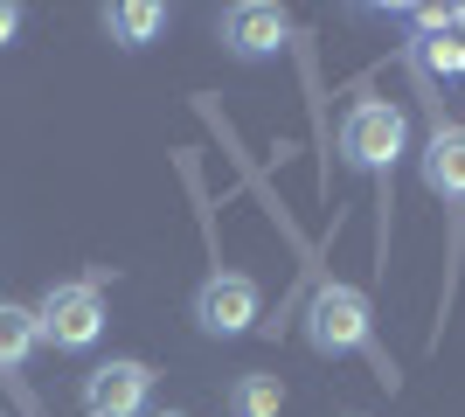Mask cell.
I'll list each match as a JSON object with an SVG mask.
<instances>
[{
    "label": "cell",
    "instance_id": "cell-5",
    "mask_svg": "<svg viewBox=\"0 0 465 417\" xmlns=\"http://www.w3.org/2000/svg\"><path fill=\"white\" fill-rule=\"evenodd\" d=\"M146 397H153V369L133 355L97 362L84 376V417H146Z\"/></svg>",
    "mask_w": 465,
    "mask_h": 417
},
{
    "label": "cell",
    "instance_id": "cell-9",
    "mask_svg": "<svg viewBox=\"0 0 465 417\" xmlns=\"http://www.w3.org/2000/svg\"><path fill=\"white\" fill-rule=\"evenodd\" d=\"M104 28H112L118 49H146L167 28V7L160 0H118V7H104Z\"/></svg>",
    "mask_w": 465,
    "mask_h": 417
},
{
    "label": "cell",
    "instance_id": "cell-2",
    "mask_svg": "<svg viewBox=\"0 0 465 417\" xmlns=\"http://www.w3.org/2000/svg\"><path fill=\"white\" fill-rule=\"evenodd\" d=\"M306 341H312V355H354V348H369V293L327 278L306 306Z\"/></svg>",
    "mask_w": 465,
    "mask_h": 417
},
{
    "label": "cell",
    "instance_id": "cell-1",
    "mask_svg": "<svg viewBox=\"0 0 465 417\" xmlns=\"http://www.w3.org/2000/svg\"><path fill=\"white\" fill-rule=\"evenodd\" d=\"M403 146H410L403 104L361 98L348 119H341V160H348V167H361V174H389V167L403 160Z\"/></svg>",
    "mask_w": 465,
    "mask_h": 417
},
{
    "label": "cell",
    "instance_id": "cell-8",
    "mask_svg": "<svg viewBox=\"0 0 465 417\" xmlns=\"http://www.w3.org/2000/svg\"><path fill=\"white\" fill-rule=\"evenodd\" d=\"M42 348V320L35 306H15V299H0V376L7 369H28V355Z\"/></svg>",
    "mask_w": 465,
    "mask_h": 417
},
{
    "label": "cell",
    "instance_id": "cell-7",
    "mask_svg": "<svg viewBox=\"0 0 465 417\" xmlns=\"http://www.w3.org/2000/svg\"><path fill=\"white\" fill-rule=\"evenodd\" d=\"M424 188L445 202H465V125H438L424 139Z\"/></svg>",
    "mask_w": 465,
    "mask_h": 417
},
{
    "label": "cell",
    "instance_id": "cell-6",
    "mask_svg": "<svg viewBox=\"0 0 465 417\" xmlns=\"http://www.w3.org/2000/svg\"><path fill=\"white\" fill-rule=\"evenodd\" d=\"M285 7H272V0H236L230 15H223V49H230L236 63H264L285 49Z\"/></svg>",
    "mask_w": 465,
    "mask_h": 417
},
{
    "label": "cell",
    "instance_id": "cell-4",
    "mask_svg": "<svg viewBox=\"0 0 465 417\" xmlns=\"http://www.w3.org/2000/svg\"><path fill=\"white\" fill-rule=\"evenodd\" d=\"M35 320H42V341H49V348H91V341L104 334V293H97V285H49Z\"/></svg>",
    "mask_w": 465,
    "mask_h": 417
},
{
    "label": "cell",
    "instance_id": "cell-11",
    "mask_svg": "<svg viewBox=\"0 0 465 417\" xmlns=\"http://www.w3.org/2000/svg\"><path fill=\"white\" fill-rule=\"evenodd\" d=\"M15 28H21V7H15V0H0V49L15 42Z\"/></svg>",
    "mask_w": 465,
    "mask_h": 417
},
{
    "label": "cell",
    "instance_id": "cell-12",
    "mask_svg": "<svg viewBox=\"0 0 465 417\" xmlns=\"http://www.w3.org/2000/svg\"><path fill=\"white\" fill-rule=\"evenodd\" d=\"M146 417H188V411H146Z\"/></svg>",
    "mask_w": 465,
    "mask_h": 417
},
{
    "label": "cell",
    "instance_id": "cell-10",
    "mask_svg": "<svg viewBox=\"0 0 465 417\" xmlns=\"http://www.w3.org/2000/svg\"><path fill=\"white\" fill-rule=\"evenodd\" d=\"M285 411V382L264 376V369H251V376L230 382V417H278Z\"/></svg>",
    "mask_w": 465,
    "mask_h": 417
},
{
    "label": "cell",
    "instance_id": "cell-3",
    "mask_svg": "<svg viewBox=\"0 0 465 417\" xmlns=\"http://www.w3.org/2000/svg\"><path fill=\"white\" fill-rule=\"evenodd\" d=\"M257 313H264V293H257V278H243V272H215V278H202V293H194V327L215 334V341L251 334Z\"/></svg>",
    "mask_w": 465,
    "mask_h": 417
}]
</instances>
